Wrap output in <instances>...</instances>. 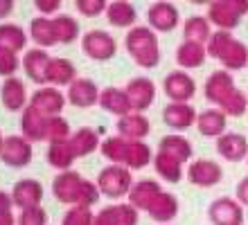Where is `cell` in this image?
<instances>
[{
  "instance_id": "1",
  "label": "cell",
  "mask_w": 248,
  "mask_h": 225,
  "mask_svg": "<svg viewBox=\"0 0 248 225\" xmlns=\"http://www.w3.org/2000/svg\"><path fill=\"white\" fill-rule=\"evenodd\" d=\"M102 153L106 160H111L113 165H122L126 169H142L147 167L154 158L151 147L147 142H136V140H126V137H108L102 144Z\"/></svg>"
},
{
  "instance_id": "2",
  "label": "cell",
  "mask_w": 248,
  "mask_h": 225,
  "mask_svg": "<svg viewBox=\"0 0 248 225\" xmlns=\"http://www.w3.org/2000/svg\"><path fill=\"white\" fill-rule=\"evenodd\" d=\"M52 192L57 196V200L68 203V205H81L91 207L97 203L99 198V187H95L93 182L84 180L77 171H61L54 178Z\"/></svg>"
},
{
  "instance_id": "3",
  "label": "cell",
  "mask_w": 248,
  "mask_h": 225,
  "mask_svg": "<svg viewBox=\"0 0 248 225\" xmlns=\"http://www.w3.org/2000/svg\"><path fill=\"white\" fill-rule=\"evenodd\" d=\"M124 45H126L131 61L138 68L151 70V68H156L160 63V43H158V36L151 27L136 25L133 30H129Z\"/></svg>"
},
{
  "instance_id": "4",
  "label": "cell",
  "mask_w": 248,
  "mask_h": 225,
  "mask_svg": "<svg viewBox=\"0 0 248 225\" xmlns=\"http://www.w3.org/2000/svg\"><path fill=\"white\" fill-rule=\"evenodd\" d=\"M208 57L217 59L223 65V70H242L248 65V47L232 32H215L205 45Z\"/></svg>"
},
{
  "instance_id": "5",
  "label": "cell",
  "mask_w": 248,
  "mask_h": 225,
  "mask_svg": "<svg viewBox=\"0 0 248 225\" xmlns=\"http://www.w3.org/2000/svg\"><path fill=\"white\" fill-rule=\"evenodd\" d=\"M248 14V0H215L208 5V20L219 32H230Z\"/></svg>"
},
{
  "instance_id": "6",
  "label": "cell",
  "mask_w": 248,
  "mask_h": 225,
  "mask_svg": "<svg viewBox=\"0 0 248 225\" xmlns=\"http://www.w3.org/2000/svg\"><path fill=\"white\" fill-rule=\"evenodd\" d=\"M99 192L108 196V198H122L129 196L131 187H133V178H131V169L122 167V165H111L99 171L97 178Z\"/></svg>"
},
{
  "instance_id": "7",
  "label": "cell",
  "mask_w": 248,
  "mask_h": 225,
  "mask_svg": "<svg viewBox=\"0 0 248 225\" xmlns=\"http://www.w3.org/2000/svg\"><path fill=\"white\" fill-rule=\"evenodd\" d=\"M81 47L86 57L93 61H108L118 52V41L104 30H91L81 36Z\"/></svg>"
},
{
  "instance_id": "8",
  "label": "cell",
  "mask_w": 248,
  "mask_h": 225,
  "mask_svg": "<svg viewBox=\"0 0 248 225\" xmlns=\"http://www.w3.org/2000/svg\"><path fill=\"white\" fill-rule=\"evenodd\" d=\"M163 92L171 104H187L196 95V81L183 70H174L163 79Z\"/></svg>"
},
{
  "instance_id": "9",
  "label": "cell",
  "mask_w": 248,
  "mask_h": 225,
  "mask_svg": "<svg viewBox=\"0 0 248 225\" xmlns=\"http://www.w3.org/2000/svg\"><path fill=\"white\" fill-rule=\"evenodd\" d=\"M124 92H126L131 102V110L133 113H144L156 99V84L149 77H136L126 84Z\"/></svg>"
},
{
  "instance_id": "10",
  "label": "cell",
  "mask_w": 248,
  "mask_h": 225,
  "mask_svg": "<svg viewBox=\"0 0 248 225\" xmlns=\"http://www.w3.org/2000/svg\"><path fill=\"white\" fill-rule=\"evenodd\" d=\"M147 20L154 32H171L181 23V12L171 2H154L147 9Z\"/></svg>"
},
{
  "instance_id": "11",
  "label": "cell",
  "mask_w": 248,
  "mask_h": 225,
  "mask_svg": "<svg viewBox=\"0 0 248 225\" xmlns=\"http://www.w3.org/2000/svg\"><path fill=\"white\" fill-rule=\"evenodd\" d=\"M30 106L36 108L39 113H43L46 117H59L61 110H63V106H65V97L59 88L46 86V88H39L32 95Z\"/></svg>"
},
{
  "instance_id": "12",
  "label": "cell",
  "mask_w": 248,
  "mask_h": 225,
  "mask_svg": "<svg viewBox=\"0 0 248 225\" xmlns=\"http://www.w3.org/2000/svg\"><path fill=\"white\" fill-rule=\"evenodd\" d=\"M0 158L9 167H25L32 162V144L23 135H9V137H5Z\"/></svg>"
},
{
  "instance_id": "13",
  "label": "cell",
  "mask_w": 248,
  "mask_h": 225,
  "mask_svg": "<svg viewBox=\"0 0 248 225\" xmlns=\"http://www.w3.org/2000/svg\"><path fill=\"white\" fill-rule=\"evenodd\" d=\"M99 92L102 90L97 88V84L93 79H86V77H77L68 86V95L65 99L77 106V108H91L95 104H99Z\"/></svg>"
},
{
  "instance_id": "14",
  "label": "cell",
  "mask_w": 248,
  "mask_h": 225,
  "mask_svg": "<svg viewBox=\"0 0 248 225\" xmlns=\"http://www.w3.org/2000/svg\"><path fill=\"white\" fill-rule=\"evenodd\" d=\"M210 221L215 225H242L244 223V212L242 205L232 198H219L215 200L208 210Z\"/></svg>"
},
{
  "instance_id": "15",
  "label": "cell",
  "mask_w": 248,
  "mask_h": 225,
  "mask_svg": "<svg viewBox=\"0 0 248 225\" xmlns=\"http://www.w3.org/2000/svg\"><path fill=\"white\" fill-rule=\"evenodd\" d=\"M52 57L41 47H32L25 52L23 57V70H25L27 79H32L34 84L46 86V77H47V65H50Z\"/></svg>"
},
{
  "instance_id": "16",
  "label": "cell",
  "mask_w": 248,
  "mask_h": 225,
  "mask_svg": "<svg viewBox=\"0 0 248 225\" xmlns=\"http://www.w3.org/2000/svg\"><path fill=\"white\" fill-rule=\"evenodd\" d=\"M187 178L192 185L212 187V185H217V182H221V178H223L221 165L215 160H196L189 165Z\"/></svg>"
},
{
  "instance_id": "17",
  "label": "cell",
  "mask_w": 248,
  "mask_h": 225,
  "mask_svg": "<svg viewBox=\"0 0 248 225\" xmlns=\"http://www.w3.org/2000/svg\"><path fill=\"white\" fill-rule=\"evenodd\" d=\"M199 113L192 104H167L163 108V122L176 131H185L189 126H196Z\"/></svg>"
},
{
  "instance_id": "18",
  "label": "cell",
  "mask_w": 248,
  "mask_h": 225,
  "mask_svg": "<svg viewBox=\"0 0 248 225\" xmlns=\"http://www.w3.org/2000/svg\"><path fill=\"white\" fill-rule=\"evenodd\" d=\"M0 99H2V106L9 113H18V110L27 108V88L25 84L20 81L18 77L5 79V84L0 88Z\"/></svg>"
},
{
  "instance_id": "19",
  "label": "cell",
  "mask_w": 248,
  "mask_h": 225,
  "mask_svg": "<svg viewBox=\"0 0 248 225\" xmlns=\"http://www.w3.org/2000/svg\"><path fill=\"white\" fill-rule=\"evenodd\" d=\"M235 88H237L235 79H232V75H230L228 70H217V72H212L208 77V81H205V99L219 106Z\"/></svg>"
},
{
  "instance_id": "20",
  "label": "cell",
  "mask_w": 248,
  "mask_h": 225,
  "mask_svg": "<svg viewBox=\"0 0 248 225\" xmlns=\"http://www.w3.org/2000/svg\"><path fill=\"white\" fill-rule=\"evenodd\" d=\"M149 131H151V124L144 113H129V115L118 120V135L126 137V140L142 142L149 135Z\"/></svg>"
},
{
  "instance_id": "21",
  "label": "cell",
  "mask_w": 248,
  "mask_h": 225,
  "mask_svg": "<svg viewBox=\"0 0 248 225\" xmlns=\"http://www.w3.org/2000/svg\"><path fill=\"white\" fill-rule=\"evenodd\" d=\"M93 225H138V210L133 205H108L95 216Z\"/></svg>"
},
{
  "instance_id": "22",
  "label": "cell",
  "mask_w": 248,
  "mask_h": 225,
  "mask_svg": "<svg viewBox=\"0 0 248 225\" xmlns=\"http://www.w3.org/2000/svg\"><path fill=\"white\" fill-rule=\"evenodd\" d=\"M217 153L228 162H239L248 155V140L242 133H223L217 140Z\"/></svg>"
},
{
  "instance_id": "23",
  "label": "cell",
  "mask_w": 248,
  "mask_h": 225,
  "mask_svg": "<svg viewBox=\"0 0 248 225\" xmlns=\"http://www.w3.org/2000/svg\"><path fill=\"white\" fill-rule=\"evenodd\" d=\"M226 124H228V117L219 108H208L199 113V117H196V129L205 137H217L219 140L226 133Z\"/></svg>"
},
{
  "instance_id": "24",
  "label": "cell",
  "mask_w": 248,
  "mask_h": 225,
  "mask_svg": "<svg viewBox=\"0 0 248 225\" xmlns=\"http://www.w3.org/2000/svg\"><path fill=\"white\" fill-rule=\"evenodd\" d=\"M46 126H47V117L43 113H39L36 108L27 106L20 115V131H23V137L30 142H39L46 140Z\"/></svg>"
},
{
  "instance_id": "25",
  "label": "cell",
  "mask_w": 248,
  "mask_h": 225,
  "mask_svg": "<svg viewBox=\"0 0 248 225\" xmlns=\"http://www.w3.org/2000/svg\"><path fill=\"white\" fill-rule=\"evenodd\" d=\"M75 79H77V68L70 59L52 57L50 65H47L46 86H70Z\"/></svg>"
},
{
  "instance_id": "26",
  "label": "cell",
  "mask_w": 248,
  "mask_h": 225,
  "mask_svg": "<svg viewBox=\"0 0 248 225\" xmlns=\"http://www.w3.org/2000/svg\"><path fill=\"white\" fill-rule=\"evenodd\" d=\"M99 106L106 110V113H111V115H115L120 120V117L129 115V113H133L131 110V102L129 97H126V92L120 88H115V86H111V88H104L102 92H99Z\"/></svg>"
},
{
  "instance_id": "27",
  "label": "cell",
  "mask_w": 248,
  "mask_h": 225,
  "mask_svg": "<svg viewBox=\"0 0 248 225\" xmlns=\"http://www.w3.org/2000/svg\"><path fill=\"white\" fill-rule=\"evenodd\" d=\"M106 20L111 23L113 27H120V30H133L138 20L136 7L126 2V0H115V2H108L106 7Z\"/></svg>"
},
{
  "instance_id": "28",
  "label": "cell",
  "mask_w": 248,
  "mask_h": 225,
  "mask_svg": "<svg viewBox=\"0 0 248 225\" xmlns=\"http://www.w3.org/2000/svg\"><path fill=\"white\" fill-rule=\"evenodd\" d=\"M160 194H163V189H160L158 182H154V180H140V182H136V185L131 187L129 200L136 210H149Z\"/></svg>"
},
{
  "instance_id": "29",
  "label": "cell",
  "mask_w": 248,
  "mask_h": 225,
  "mask_svg": "<svg viewBox=\"0 0 248 225\" xmlns=\"http://www.w3.org/2000/svg\"><path fill=\"white\" fill-rule=\"evenodd\" d=\"M12 194L16 205H20L23 210H30V207H39L41 198H43V187L36 180H20V182H16Z\"/></svg>"
},
{
  "instance_id": "30",
  "label": "cell",
  "mask_w": 248,
  "mask_h": 225,
  "mask_svg": "<svg viewBox=\"0 0 248 225\" xmlns=\"http://www.w3.org/2000/svg\"><path fill=\"white\" fill-rule=\"evenodd\" d=\"M212 23L208 20V16H189L183 23V36L189 43L205 45L212 39Z\"/></svg>"
},
{
  "instance_id": "31",
  "label": "cell",
  "mask_w": 248,
  "mask_h": 225,
  "mask_svg": "<svg viewBox=\"0 0 248 225\" xmlns=\"http://www.w3.org/2000/svg\"><path fill=\"white\" fill-rule=\"evenodd\" d=\"M68 144H70L72 153L77 155V158H84V155L93 153V151H97L99 135H97V131L91 129V126H81L79 131H75V133L70 135Z\"/></svg>"
},
{
  "instance_id": "32",
  "label": "cell",
  "mask_w": 248,
  "mask_h": 225,
  "mask_svg": "<svg viewBox=\"0 0 248 225\" xmlns=\"http://www.w3.org/2000/svg\"><path fill=\"white\" fill-rule=\"evenodd\" d=\"M27 47V34L25 30L16 23H2L0 25V50L18 54Z\"/></svg>"
},
{
  "instance_id": "33",
  "label": "cell",
  "mask_w": 248,
  "mask_h": 225,
  "mask_svg": "<svg viewBox=\"0 0 248 225\" xmlns=\"http://www.w3.org/2000/svg\"><path fill=\"white\" fill-rule=\"evenodd\" d=\"M30 39L39 45L41 50H46V47H52V45H57V34H54L52 18L36 16V18L30 23Z\"/></svg>"
},
{
  "instance_id": "34",
  "label": "cell",
  "mask_w": 248,
  "mask_h": 225,
  "mask_svg": "<svg viewBox=\"0 0 248 225\" xmlns=\"http://www.w3.org/2000/svg\"><path fill=\"white\" fill-rule=\"evenodd\" d=\"M208 59V50L205 45H199V43H189V41H183L178 45L176 50V63L181 68H201Z\"/></svg>"
},
{
  "instance_id": "35",
  "label": "cell",
  "mask_w": 248,
  "mask_h": 225,
  "mask_svg": "<svg viewBox=\"0 0 248 225\" xmlns=\"http://www.w3.org/2000/svg\"><path fill=\"white\" fill-rule=\"evenodd\" d=\"M158 151H163V153L171 155V158H176L178 162L185 165L192 158V142L183 135H165L158 144Z\"/></svg>"
},
{
  "instance_id": "36",
  "label": "cell",
  "mask_w": 248,
  "mask_h": 225,
  "mask_svg": "<svg viewBox=\"0 0 248 225\" xmlns=\"http://www.w3.org/2000/svg\"><path fill=\"white\" fill-rule=\"evenodd\" d=\"M147 212H149V216L154 221H158V223H167V221H171L178 214V200L174 198L171 194L163 192L154 200V205H151Z\"/></svg>"
},
{
  "instance_id": "37",
  "label": "cell",
  "mask_w": 248,
  "mask_h": 225,
  "mask_svg": "<svg viewBox=\"0 0 248 225\" xmlns=\"http://www.w3.org/2000/svg\"><path fill=\"white\" fill-rule=\"evenodd\" d=\"M154 167H156L158 176L163 180H167V182H178V180L183 178V162H178L176 158H171V155L163 153V151L156 153Z\"/></svg>"
},
{
  "instance_id": "38",
  "label": "cell",
  "mask_w": 248,
  "mask_h": 225,
  "mask_svg": "<svg viewBox=\"0 0 248 225\" xmlns=\"http://www.w3.org/2000/svg\"><path fill=\"white\" fill-rule=\"evenodd\" d=\"M52 23H54V34H57V43L68 45V43H72V41H77L79 34H81L77 18H72V16L59 14V16L52 18Z\"/></svg>"
},
{
  "instance_id": "39",
  "label": "cell",
  "mask_w": 248,
  "mask_h": 225,
  "mask_svg": "<svg viewBox=\"0 0 248 225\" xmlns=\"http://www.w3.org/2000/svg\"><path fill=\"white\" fill-rule=\"evenodd\" d=\"M75 160H77V155L72 153V149L68 142L50 144V149H47V162H50L52 167L61 169V171H68V167H70Z\"/></svg>"
},
{
  "instance_id": "40",
  "label": "cell",
  "mask_w": 248,
  "mask_h": 225,
  "mask_svg": "<svg viewBox=\"0 0 248 225\" xmlns=\"http://www.w3.org/2000/svg\"><path fill=\"white\" fill-rule=\"evenodd\" d=\"M70 124L65 122V117H47L46 126V142L50 144H61V142L70 140Z\"/></svg>"
},
{
  "instance_id": "41",
  "label": "cell",
  "mask_w": 248,
  "mask_h": 225,
  "mask_svg": "<svg viewBox=\"0 0 248 225\" xmlns=\"http://www.w3.org/2000/svg\"><path fill=\"white\" fill-rule=\"evenodd\" d=\"M219 110H223L226 117H242L248 110V97L244 95L239 88H235L221 104H219Z\"/></svg>"
},
{
  "instance_id": "42",
  "label": "cell",
  "mask_w": 248,
  "mask_h": 225,
  "mask_svg": "<svg viewBox=\"0 0 248 225\" xmlns=\"http://www.w3.org/2000/svg\"><path fill=\"white\" fill-rule=\"evenodd\" d=\"M23 65V59L14 52H7V50H0V77L5 79H12L14 72L18 70Z\"/></svg>"
},
{
  "instance_id": "43",
  "label": "cell",
  "mask_w": 248,
  "mask_h": 225,
  "mask_svg": "<svg viewBox=\"0 0 248 225\" xmlns=\"http://www.w3.org/2000/svg\"><path fill=\"white\" fill-rule=\"evenodd\" d=\"M75 7H77V12L81 14V16H86V18H95V16H99V14H106L108 2H106V0H77Z\"/></svg>"
},
{
  "instance_id": "44",
  "label": "cell",
  "mask_w": 248,
  "mask_h": 225,
  "mask_svg": "<svg viewBox=\"0 0 248 225\" xmlns=\"http://www.w3.org/2000/svg\"><path fill=\"white\" fill-rule=\"evenodd\" d=\"M95 216L91 214L88 207H81V205H75L70 212L65 214L63 225H93Z\"/></svg>"
},
{
  "instance_id": "45",
  "label": "cell",
  "mask_w": 248,
  "mask_h": 225,
  "mask_svg": "<svg viewBox=\"0 0 248 225\" xmlns=\"http://www.w3.org/2000/svg\"><path fill=\"white\" fill-rule=\"evenodd\" d=\"M20 225H46L47 223V214L41 207H30L20 214Z\"/></svg>"
},
{
  "instance_id": "46",
  "label": "cell",
  "mask_w": 248,
  "mask_h": 225,
  "mask_svg": "<svg viewBox=\"0 0 248 225\" xmlns=\"http://www.w3.org/2000/svg\"><path fill=\"white\" fill-rule=\"evenodd\" d=\"M34 7H36V9H39L46 18H50V14H57L61 9V2H59V0H36V2H34Z\"/></svg>"
},
{
  "instance_id": "47",
  "label": "cell",
  "mask_w": 248,
  "mask_h": 225,
  "mask_svg": "<svg viewBox=\"0 0 248 225\" xmlns=\"http://www.w3.org/2000/svg\"><path fill=\"white\" fill-rule=\"evenodd\" d=\"M237 200H239V205L248 207V178L239 180V185H237Z\"/></svg>"
},
{
  "instance_id": "48",
  "label": "cell",
  "mask_w": 248,
  "mask_h": 225,
  "mask_svg": "<svg viewBox=\"0 0 248 225\" xmlns=\"http://www.w3.org/2000/svg\"><path fill=\"white\" fill-rule=\"evenodd\" d=\"M14 12V0H0V20Z\"/></svg>"
},
{
  "instance_id": "49",
  "label": "cell",
  "mask_w": 248,
  "mask_h": 225,
  "mask_svg": "<svg viewBox=\"0 0 248 225\" xmlns=\"http://www.w3.org/2000/svg\"><path fill=\"white\" fill-rule=\"evenodd\" d=\"M12 210V198L5 192H0V212H9Z\"/></svg>"
},
{
  "instance_id": "50",
  "label": "cell",
  "mask_w": 248,
  "mask_h": 225,
  "mask_svg": "<svg viewBox=\"0 0 248 225\" xmlns=\"http://www.w3.org/2000/svg\"><path fill=\"white\" fill-rule=\"evenodd\" d=\"M2 144H5V137H2V133H0V153H2Z\"/></svg>"
},
{
  "instance_id": "51",
  "label": "cell",
  "mask_w": 248,
  "mask_h": 225,
  "mask_svg": "<svg viewBox=\"0 0 248 225\" xmlns=\"http://www.w3.org/2000/svg\"><path fill=\"white\" fill-rule=\"evenodd\" d=\"M246 97H248V92H246Z\"/></svg>"
}]
</instances>
